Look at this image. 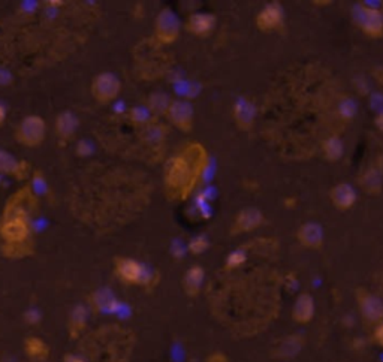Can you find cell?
<instances>
[{"instance_id": "6da1fadb", "label": "cell", "mask_w": 383, "mask_h": 362, "mask_svg": "<svg viewBox=\"0 0 383 362\" xmlns=\"http://www.w3.org/2000/svg\"><path fill=\"white\" fill-rule=\"evenodd\" d=\"M208 154L204 145L198 142L187 144L182 153L170 161L165 173V185L168 196L177 201H184L206 171Z\"/></svg>"}, {"instance_id": "7a4b0ae2", "label": "cell", "mask_w": 383, "mask_h": 362, "mask_svg": "<svg viewBox=\"0 0 383 362\" xmlns=\"http://www.w3.org/2000/svg\"><path fill=\"white\" fill-rule=\"evenodd\" d=\"M47 137V123L39 116L22 119L15 130V140L25 147H38Z\"/></svg>"}, {"instance_id": "3957f363", "label": "cell", "mask_w": 383, "mask_h": 362, "mask_svg": "<svg viewBox=\"0 0 383 362\" xmlns=\"http://www.w3.org/2000/svg\"><path fill=\"white\" fill-rule=\"evenodd\" d=\"M182 32V22L171 8H163L154 22V36L162 45L174 43Z\"/></svg>"}, {"instance_id": "277c9868", "label": "cell", "mask_w": 383, "mask_h": 362, "mask_svg": "<svg viewBox=\"0 0 383 362\" xmlns=\"http://www.w3.org/2000/svg\"><path fill=\"white\" fill-rule=\"evenodd\" d=\"M354 20L356 26L370 38L383 36V14L377 8L356 5L354 8Z\"/></svg>"}, {"instance_id": "5b68a950", "label": "cell", "mask_w": 383, "mask_h": 362, "mask_svg": "<svg viewBox=\"0 0 383 362\" xmlns=\"http://www.w3.org/2000/svg\"><path fill=\"white\" fill-rule=\"evenodd\" d=\"M92 95L93 98L102 105H109L111 102H114L120 92H121V83L112 72H102L93 78L92 81Z\"/></svg>"}, {"instance_id": "8992f818", "label": "cell", "mask_w": 383, "mask_h": 362, "mask_svg": "<svg viewBox=\"0 0 383 362\" xmlns=\"http://www.w3.org/2000/svg\"><path fill=\"white\" fill-rule=\"evenodd\" d=\"M356 301L359 305V310H361L363 318L368 323H380L383 322V301L370 293L364 289L356 290Z\"/></svg>"}, {"instance_id": "52a82bcc", "label": "cell", "mask_w": 383, "mask_h": 362, "mask_svg": "<svg viewBox=\"0 0 383 362\" xmlns=\"http://www.w3.org/2000/svg\"><path fill=\"white\" fill-rule=\"evenodd\" d=\"M285 25V13L278 2L268 4L256 15V26L261 32L269 33L280 30Z\"/></svg>"}, {"instance_id": "ba28073f", "label": "cell", "mask_w": 383, "mask_h": 362, "mask_svg": "<svg viewBox=\"0 0 383 362\" xmlns=\"http://www.w3.org/2000/svg\"><path fill=\"white\" fill-rule=\"evenodd\" d=\"M114 269L117 277L126 285H142L145 265L132 257H116Z\"/></svg>"}, {"instance_id": "9c48e42d", "label": "cell", "mask_w": 383, "mask_h": 362, "mask_svg": "<svg viewBox=\"0 0 383 362\" xmlns=\"http://www.w3.org/2000/svg\"><path fill=\"white\" fill-rule=\"evenodd\" d=\"M265 217L262 211L256 207H246L236 214L234 223L231 226V234L232 235H240L247 234L257 229L259 226H262Z\"/></svg>"}, {"instance_id": "30bf717a", "label": "cell", "mask_w": 383, "mask_h": 362, "mask_svg": "<svg viewBox=\"0 0 383 362\" xmlns=\"http://www.w3.org/2000/svg\"><path fill=\"white\" fill-rule=\"evenodd\" d=\"M166 117L182 132H190L194 129L195 111L190 102L187 100H174Z\"/></svg>"}, {"instance_id": "8fae6325", "label": "cell", "mask_w": 383, "mask_h": 362, "mask_svg": "<svg viewBox=\"0 0 383 362\" xmlns=\"http://www.w3.org/2000/svg\"><path fill=\"white\" fill-rule=\"evenodd\" d=\"M297 239L302 247L310 248V250H318L325 240L323 228L316 222H306L300 226Z\"/></svg>"}, {"instance_id": "7c38bea8", "label": "cell", "mask_w": 383, "mask_h": 362, "mask_svg": "<svg viewBox=\"0 0 383 362\" xmlns=\"http://www.w3.org/2000/svg\"><path fill=\"white\" fill-rule=\"evenodd\" d=\"M0 174L22 181L30 175V165L26 161H18L15 156L0 149Z\"/></svg>"}, {"instance_id": "4fadbf2b", "label": "cell", "mask_w": 383, "mask_h": 362, "mask_svg": "<svg viewBox=\"0 0 383 362\" xmlns=\"http://www.w3.org/2000/svg\"><path fill=\"white\" fill-rule=\"evenodd\" d=\"M54 128L58 138L62 142H69L75 137L78 128H80V119L72 111H62L55 117Z\"/></svg>"}, {"instance_id": "5bb4252c", "label": "cell", "mask_w": 383, "mask_h": 362, "mask_svg": "<svg viewBox=\"0 0 383 362\" xmlns=\"http://www.w3.org/2000/svg\"><path fill=\"white\" fill-rule=\"evenodd\" d=\"M214 27H216V17L207 13L192 14L186 22V30L199 38L210 36Z\"/></svg>"}, {"instance_id": "9a60e30c", "label": "cell", "mask_w": 383, "mask_h": 362, "mask_svg": "<svg viewBox=\"0 0 383 362\" xmlns=\"http://www.w3.org/2000/svg\"><path fill=\"white\" fill-rule=\"evenodd\" d=\"M330 199L337 210L347 211L355 206L358 196L355 189L351 185L339 183L330 190Z\"/></svg>"}, {"instance_id": "2e32d148", "label": "cell", "mask_w": 383, "mask_h": 362, "mask_svg": "<svg viewBox=\"0 0 383 362\" xmlns=\"http://www.w3.org/2000/svg\"><path fill=\"white\" fill-rule=\"evenodd\" d=\"M232 114H234V120L236 123V126H238L241 130H249V129H252L253 123H255L256 108L249 99L240 98V99H236V102H235Z\"/></svg>"}, {"instance_id": "e0dca14e", "label": "cell", "mask_w": 383, "mask_h": 362, "mask_svg": "<svg viewBox=\"0 0 383 362\" xmlns=\"http://www.w3.org/2000/svg\"><path fill=\"white\" fill-rule=\"evenodd\" d=\"M314 318V298L310 295V293L304 292L301 295H298L294 309H292V319H294L297 323L306 325L310 323Z\"/></svg>"}, {"instance_id": "ac0fdd59", "label": "cell", "mask_w": 383, "mask_h": 362, "mask_svg": "<svg viewBox=\"0 0 383 362\" xmlns=\"http://www.w3.org/2000/svg\"><path fill=\"white\" fill-rule=\"evenodd\" d=\"M358 183L368 195H380L383 190V174L376 166L364 169L363 174L358 177Z\"/></svg>"}, {"instance_id": "d6986e66", "label": "cell", "mask_w": 383, "mask_h": 362, "mask_svg": "<svg viewBox=\"0 0 383 362\" xmlns=\"http://www.w3.org/2000/svg\"><path fill=\"white\" fill-rule=\"evenodd\" d=\"M204 277H206L204 268H202L201 265H194L186 271L183 286H184V292L187 293L189 297H196L198 293L201 292L202 283H204Z\"/></svg>"}, {"instance_id": "ffe728a7", "label": "cell", "mask_w": 383, "mask_h": 362, "mask_svg": "<svg viewBox=\"0 0 383 362\" xmlns=\"http://www.w3.org/2000/svg\"><path fill=\"white\" fill-rule=\"evenodd\" d=\"M92 302H93V307L98 311H104V313L117 311L119 302L114 297V293H112L108 288L98 289L92 295Z\"/></svg>"}, {"instance_id": "44dd1931", "label": "cell", "mask_w": 383, "mask_h": 362, "mask_svg": "<svg viewBox=\"0 0 383 362\" xmlns=\"http://www.w3.org/2000/svg\"><path fill=\"white\" fill-rule=\"evenodd\" d=\"M173 99L171 96L165 93V92H153L147 98V108L152 111V114L154 117L159 116H166L168 111H170L173 105Z\"/></svg>"}, {"instance_id": "7402d4cb", "label": "cell", "mask_w": 383, "mask_h": 362, "mask_svg": "<svg viewBox=\"0 0 383 362\" xmlns=\"http://www.w3.org/2000/svg\"><path fill=\"white\" fill-rule=\"evenodd\" d=\"M302 344H304V338L298 334H292L280 343V346L277 349V356L281 359L294 358L301 352Z\"/></svg>"}, {"instance_id": "603a6c76", "label": "cell", "mask_w": 383, "mask_h": 362, "mask_svg": "<svg viewBox=\"0 0 383 362\" xmlns=\"http://www.w3.org/2000/svg\"><path fill=\"white\" fill-rule=\"evenodd\" d=\"M322 153H323L325 159L328 162H339L343 157L344 145L339 137L332 135V137H328V138L323 140Z\"/></svg>"}, {"instance_id": "cb8c5ba5", "label": "cell", "mask_w": 383, "mask_h": 362, "mask_svg": "<svg viewBox=\"0 0 383 362\" xmlns=\"http://www.w3.org/2000/svg\"><path fill=\"white\" fill-rule=\"evenodd\" d=\"M25 349H26L27 356L36 361H45L50 355L48 344L38 337H29L25 343Z\"/></svg>"}, {"instance_id": "d4e9b609", "label": "cell", "mask_w": 383, "mask_h": 362, "mask_svg": "<svg viewBox=\"0 0 383 362\" xmlns=\"http://www.w3.org/2000/svg\"><path fill=\"white\" fill-rule=\"evenodd\" d=\"M129 120L135 124V126L147 128L150 124L156 123L154 116L152 111L147 108V105H135L129 109Z\"/></svg>"}, {"instance_id": "484cf974", "label": "cell", "mask_w": 383, "mask_h": 362, "mask_svg": "<svg viewBox=\"0 0 383 362\" xmlns=\"http://www.w3.org/2000/svg\"><path fill=\"white\" fill-rule=\"evenodd\" d=\"M87 319H88L87 309L84 305H76L69 319V333L72 337H78L83 333L87 325Z\"/></svg>"}, {"instance_id": "4316f807", "label": "cell", "mask_w": 383, "mask_h": 362, "mask_svg": "<svg viewBox=\"0 0 383 362\" xmlns=\"http://www.w3.org/2000/svg\"><path fill=\"white\" fill-rule=\"evenodd\" d=\"M165 135H166V128L159 123H153L150 124V126L142 129L141 137L149 145H154V144L162 142L165 140Z\"/></svg>"}, {"instance_id": "83f0119b", "label": "cell", "mask_w": 383, "mask_h": 362, "mask_svg": "<svg viewBox=\"0 0 383 362\" xmlns=\"http://www.w3.org/2000/svg\"><path fill=\"white\" fill-rule=\"evenodd\" d=\"M337 109H339V116L343 120L349 121V120H352L356 114V104L352 98L343 96L339 102V107H337Z\"/></svg>"}, {"instance_id": "f1b7e54d", "label": "cell", "mask_w": 383, "mask_h": 362, "mask_svg": "<svg viewBox=\"0 0 383 362\" xmlns=\"http://www.w3.org/2000/svg\"><path fill=\"white\" fill-rule=\"evenodd\" d=\"M210 246V241L206 235H198V236H194V239H192L189 241V252L192 255H201V253H204L207 248Z\"/></svg>"}, {"instance_id": "f546056e", "label": "cell", "mask_w": 383, "mask_h": 362, "mask_svg": "<svg viewBox=\"0 0 383 362\" xmlns=\"http://www.w3.org/2000/svg\"><path fill=\"white\" fill-rule=\"evenodd\" d=\"M246 259H247V256L243 250H235L227 259V268H229V269L238 268L246 262Z\"/></svg>"}, {"instance_id": "4dcf8cb0", "label": "cell", "mask_w": 383, "mask_h": 362, "mask_svg": "<svg viewBox=\"0 0 383 362\" xmlns=\"http://www.w3.org/2000/svg\"><path fill=\"white\" fill-rule=\"evenodd\" d=\"M32 189L38 192V194H45L47 192V181H45L41 171H35L32 177Z\"/></svg>"}, {"instance_id": "1f68e13d", "label": "cell", "mask_w": 383, "mask_h": 362, "mask_svg": "<svg viewBox=\"0 0 383 362\" xmlns=\"http://www.w3.org/2000/svg\"><path fill=\"white\" fill-rule=\"evenodd\" d=\"M13 83H14L13 72L5 69V67H0V87H9Z\"/></svg>"}, {"instance_id": "d6a6232c", "label": "cell", "mask_w": 383, "mask_h": 362, "mask_svg": "<svg viewBox=\"0 0 383 362\" xmlns=\"http://www.w3.org/2000/svg\"><path fill=\"white\" fill-rule=\"evenodd\" d=\"M375 340L379 346L383 347V322H380L375 330Z\"/></svg>"}, {"instance_id": "836d02e7", "label": "cell", "mask_w": 383, "mask_h": 362, "mask_svg": "<svg viewBox=\"0 0 383 362\" xmlns=\"http://www.w3.org/2000/svg\"><path fill=\"white\" fill-rule=\"evenodd\" d=\"M375 124H376V128H377L380 132H383V111H380L379 114L376 116Z\"/></svg>"}, {"instance_id": "e575fe53", "label": "cell", "mask_w": 383, "mask_h": 362, "mask_svg": "<svg viewBox=\"0 0 383 362\" xmlns=\"http://www.w3.org/2000/svg\"><path fill=\"white\" fill-rule=\"evenodd\" d=\"M6 114H8V112H6V107H5L4 104H0V126H2V124L5 123Z\"/></svg>"}, {"instance_id": "d590c367", "label": "cell", "mask_w": 383, "mask_h": 362, "mask_svg": "<svg viewBox=\"0 0 383 362\" xmlns=\"http://www.w3.org/2000/svg\"><path fill=\"white\" fill-rule=\"evenodd\" d=\"M65 362H86L81 356H76V355H67L65 358Z\"/></svg>"}, {"instance_id": "8d00e7d4", "label": "cell", "mask_w": 383, "mask_h": 362, "mask_svg": "<svg viewBox=\"0 0 383 362\" xmlns=\"http://www.w3.org/2000/svg\"><path fill=\"white\" fill-rule=\"evenodd\" d=\"M208 362H228L227 361V358H224L223 355H214V356H211L210 359H208Z\"/></svg>"}, {"instance_id": "74e56055", "label": "cell", "mask_w": 383, "mask_h": 362, "mask_svg": "<svg viewBox=\"0 0 383 362\" xmlns=\"http://www.w3.org/2000/svg\"><path fill=\"white\" fill-rule=\"evenodd\" d=\"M375 75H376V78L379 80V83L383 84V67H379V69H376Z\"/></svg>"}, {"instance_id": "f35d334b", "label": "cell", "mask_w": 383, "mask_h": 362, "mask_svg": "<svg viewBox=\"0 0 383 362\" xmlns=\"http://www.w3.org/2000/svg\"><path fill=\"white\" fill-rule=\"evenodd\" d=\"M376 168L379 169V171L383 174V156H379L377 157V163H376Z\"/></svg>"}, {"instance_id": "ab89813d", "label": "cell", "mask_w": 383, "mask_h": 362, "mask_svg": "<svg viewBox=\"0 0 383 362\" xmlns=\"http://www.w3.org/2000/svg\"><path fill=\"white\" fill-rule=\"evenodd\" d=\"M47 5H50V6H62L63 2H47Z\"/></svg>"}]
</instances>
